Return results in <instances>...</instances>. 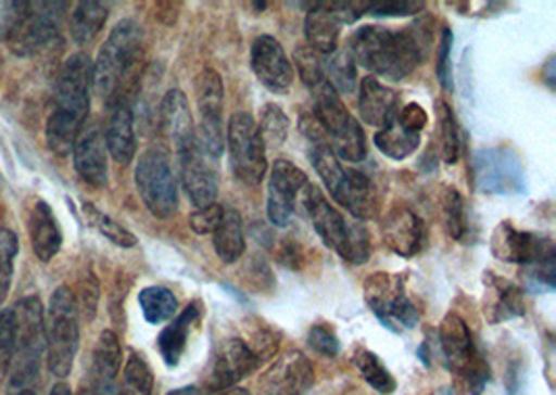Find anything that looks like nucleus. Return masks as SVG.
<instances>
[{
  "instance_id": "obj_1",
  "label": "nucleus",
  "mask_w": 556,
  "mask_h": 395,
  "mask_svg": "<svg viewBox=\"0 0 556 395\" xmlns=\"http://www.w3.org/2000/svg\"><path fill=\"white\" fill-rule=\"evenodd\" d=\"M433 44V20L419 17L403 29L383 25H363L349 38V54L354 65L365 67L369 74L401 81L430 59Z\"/></svg>"
},
{
  "instance_id": "obj_2",
  "label": "nucleus",
  "mask_w": 556,
  "mask_h": 395,
  "mask_svg": "<svg viewBox=\"0 0 556 395\" xmlns=\"http://www.w3.org/2000/svg\"><path fill=\"white\" fill-rule=\"evenodd\" d=\"M301 131L308 142L311 165L324 179L331 197L361 221L376 219L380 213V194L371 177L342 165L329 149L328 140L313 115H301Z\"/></svg>"
},
{
  "instance_id": "obj_3",
  "label": "nucleus",
  "mask_w": 556,
  "mask_h": 395,
  "mask_svg": "<svg viewBox=\"0 0 556 395\" xmlns=\"http://www.w3.org/2000/svg\"><path fill=\"white\" fill-rule=\"evenodd\" d=\"M92 63L86 52H76L65 61L59 75L47 122V144L56 156H67L74 150L79 131L88 124Z\"/></svg>"
},
{
  "instance_id": "obj_4",
  "label": "nucleus",
  "mask_w": 556,
  "mask_h": 395,
  "mask_svg": "<svg viewBox=\"0 0 556 395\" xmlns=\"http://www.w3.org/2000/svg\"><path fill=\"white\" fill-rule=\"evenodd\" d=\"M144 61V31L134 20L115 25L92 63V88L106 106L129 99Z\"/></svg>"
},
{
  "instance_id": "obj_5",
  "label": "nucleus",
  "mask_w": 556,
  "mask_h": 395,
  "mask_svg": "<svg viewBox=\"0 0 556 395\" xmlns=\"http://www.w3.org/2000/svg\"><path fill=\"white\" fill-rule=\"evenodd\" d=\"M438 344L444 367L453 374L456 395H481L492 379L490 365L473 342L469 324L460 315L448 313L438 327Z\"/></svg>"
},
{
  "instance_id": "obj_6",
  "label": "nucleus",
  "mask_w": 556,
  "mask_h": 395,
  "mask_svg": "<svg viewBox=\"0 0 556 395\" xmlns=\"http://www.w3.org/2000/svg\"><path fill=\"white\" fill-rule=\"evenodd\" d=\"M303 206L321 242L351 265H365L371 256V240L361 222L349 221L333 204H329L321 188L306 183Z\"/></svg>"
},
{
  "instance_id": "obj_7",
  "label": "nucleus",
  "mask_w": 556,
  "mask_h": 395,
  "mask_svg": "<svg viewBox=\"0 0 556 395\" xmlns=\"http://www.w3.org/2000/svg\"><path fill=\"white\" fill-rule=\"evenodd\" d=\"M15 310V356L11 365L9 395L29 390L38 379L40 365L47 354V322L45 306L38 296H27Z\"/></svg>"
},
{
  "instance_id": "obj_8",
  "label": "nucleus",
  "mask_w": 556,
  "mask_h": 395,
  "mask_svg": "<svg viewBox=\"0 0 556 395\" xmlns=\"http://www.w3.org/2000/svg\"><path fill=\"white\" fill-rule=\"evenodd\" d=\"M308 92L313 97V117L321 127L331 152L346 163H363L367 158L365 131L349 113L333 86L324 79Z\"/></svg>"
},
{
  "instance_id": "obj_9",
  "label": "nucleus",
  "mask_w": 556,
  "mask_h": 395,
  "mask_svg": "<svg viewBox=\"0 0 556 395\" xmlns=\"http://www.w3.org/2000/svg\"><path fill=\"white\" fill-rule=\"evenodd\" d=\"M47 322V365L56 379L70 377L79 349V308L76 294L61 285L51 296Z\"/></svg>"
},
{
  "instance_id": "obj_10",
  "label": "nucleus",
  "mask_w": 556,
  "mask_h": 395,
  "mask_svg": "<svg viewBox=\"0 0 556 395\" xmlns=\"http://www.w3.org/2000/svg\"><path fill=\"white\" fill-rule=\"evenodd\" d=\"M136 190L152 217L165 221L172 219L179 206L177 175L172 165V152L154 144L144 150L136 163Z\"/></svg>"
},
{
  "instance_id": "obj_11",
  "label": "nucleus",
  "mask_w": 556,
  "mask_h": 395,
  "mask_svg": "<svg viewBox=\"0 0 556 395\" xmlns=\"http://www.w3.org/2000/svg\"><path fill=\"white\" fill-rule=\"evenodd\" d=\"M363 294L369 310L392 333L415 329L419 313L406 294L405 277L392 272H374L363 283Z\"/></svg>"
},
{
  "instance_id": "obj_12",
  "label": "nucleus",
  "mask_w": 556,
  "mask_h": 395,
  "mask_svg": "<svg viewBox=\"0 0 556 395\" xmlns=\"http://www.w3.org/2000/svg\"><path fill=\"white\" fill-rule=\"evenodd\" d=\"M229 165L236 179H240L247 186H258L267 175V146L261 138L258 125L253 115L249 113H236L229 119L228 131Z\"/></svg>"
},
{
  "instance_id": "obj_13",
  "label": "nucleus",
  "mask_w": 556,
  "mask_h": 395,
  "mask_svg": "<svg viewBox=\"0 0 556 395\" xmlns=\"http://www.w3.org/2000/svg\"><path fill=\"white\" fill-rule=\"evenodd\" d=\"M471 188L481 194L515 196L526 190V169L508 146L481 149L471 161Z\"/></svg>"
},
{
  "instance_id": "obj_14",
  "label": "nucleus",
  "mask_w": 556,
  "mask_h": 395,
  "mask_svg": "<svg viewBox=\"0 0 556 395\" xmlns=\"http://www.w3.org/2000/svg\"><path fill=\"white\" fill-rule=\"evenodd\" d=\"M224 99L226 88L224 79L211 67H206L197 79V104L201 125L197 127V146L203 149L213 158L224 154Z\"/></svg>"
},
{
  "instance_id": "obj_15",
  "label": "nucleus",
  "mask_w": 556,
  "mask_h": 395,
  "mask_svg": "<svg viewBox=\"0 0 556 395\" xmlns=\"http://www.w3.org/2000/svg\"><path fill=\"white\" fill-rule=\"evenodd\" d=\"M490 246L498 260L526 265L528 269L553 263L556 258L555 242L548 235L517 229L513 222H501L494 229Z\"/></svg>"
},
{
  "instance_id": "obj_16",
  "label": "nucleus",
  "mask_w": 556,
  "mask_h": 395,
  "mask_svg": "<svg viewBox=\"0 0 556 395\" xmlns=\"http://www.w3.org/2000/svg\"><path fill=\"white\" fill-rule=\"evenodd\" d=\"M67 2H27L26 15L9 44L17 56H31L59 36Z\"/></svg>"
},
{
  "instance_id": "obj_17",
  "label": "nucleus",
  "mask_w": 556,
  "mask_h": 395,
  "mask_svg": "<svg viewBox=\"0 0 556 395\" xmlns=\"http://www.w3.org/2000/svg\"><path fill=\"white\" fill-rule=\"evenodd\" d=\"M308 179L301 167L292 161L278 158L269 171L267 183V217L274 227H288L294 215L299 194L306 188Z\"/></svg>"
},
{
  "instance_id": "obj_18",
  "label": "nucleus",
  "mask_w": 556,
  "mask_h": 395,
  "mask_svg": "<svg viewBox=\"0 0 556 395\" xmlns=\"http://www.w3.org/2000/svg\"><path fill=\"white\" fill-rule=\"evenodd\" d=\"M177 163H179V181L190 202L197 208L215 204V197L219 194L217 158L206 154L194 142L192 149L177 156Z\"/></svg>"
},
{
  "instance_id": "obj_19",
  "label": "nucleus",
  "mask_w": 556,
  "mask_h": 395,
  "mask_svg": "<svg viewBox=\"0 0 556 395\" xmlns=\"http://www.w3.org/2000/svg\"><path fill=\"white\" fill-rule=\"evenodd\" d=\"M258 365H261V358L242 337H229L213 352L211 367H208L211 392L236 387L242 379L251 377Z\"/></svg>"
},
{
  "instance_id": "obj_20",
  "label": "nucleus",
  "mask_w": 556,
  "mask_h": 395,
  "mask_svg": "<svg viewBox=\"0 0 556 395\" xmlns=\"http://www.w3.org/2000/svg\"><path fill=\"white\" fill-rule=\"evenodd\" d=\"M251 67L256 79L276 94H283L294 84V67L286 50L274 36H258L251 49Z\"/></svg>"
},
{
  "instance_id": "obj_21",
  "label": "nucleus",
  "mask_w": 556,
  "mask_h": 395,
  "mask_svg": "<svg viewBox=\"0 0 556 395\" xmlns=\"http://www.w3.org/2000/svg\"><path fill=\"white\" fill-rule=\"evenodd\" d=\"M386 246L401 258L417 256L428 240L426 221L406 204H396L381 225Z\"/></svg>"
},
{
  "instance_id": "obj_22",
  "label": "nucleus",
  "mask_w": 556,
  "mask_h": 395,
  "mask_svg": "<svg viewBox=\"0 0 556 395\" xmlns=\"http://www.w3.org/2000/svg\"><path fill=\"white\" fill-rule=\"evenodd\" d=\"M481 313L490 324H503V322L523 317L526 315L523 290L503 275L492 271L483 272Z\"/></svg>"
},
{
  "instance_id": "obj_23",
  "label": "nucleus",
  "mask_w": 556,
  "mask_h": 395,
  "mask_svg": "<svg viewBox=\"0 0 556 395\" xmlns=\"http://www.w3.org/2000/svg\"><path fill=\"white\" fill-rule=\"evenodd\" d=\"M159 125L165 140L172 144V149L176 150L177 156L194 146L197 127H194L188 99L179 88L169 90L161 100Z\"/></svg>"
},
{
  "instance_id": "obj_24",
  "label": "nucleus",
  "mask_w": 556,
  "mask_h": 395,
  "mask_svg": "<svg viewBox=\"0 0 556 395\" xmlns=\"http://www.w3.org/2000/svg\"><path fill=\"white\" fill-rule=\"evenodd\" d=\"M74 167L77 175L92 188H104L109 183L106 144L99 124H86L74 144Z\"/></svg>"
},
{
  "instance_id": "obj_25",
  "label": "nucleus",
  "mask_w": 556,
  "mask_h": 395,
  "mask_svg": "<svg viewBox=\"0 0 556 395\" xmlns=\"http://www.w3.org/2000/svg\"><path fill=\"white\" fill-rule=\"evenodd\" d=\"M313 381L315 372L311 362L301 352H290L265 372L261 387L265 395H306Z\"/></svg>"
},
{
  "instance_id": "obj_26",
  "label": "nucleus",
  "mask_w": 556,
  "mask_h": 395,
  "mask_svg": "<svg viewBox=\"0 0 556 395\" xmlns=\"http://www.w3.org/2000/svg\"><path fill=\"white\" fill-rule=\"evenodd\" d=\"M109 109V117L104 125V144L111 158L119 165H129L136 156V131H134V111L129 99L115 100Z\"/></svg>"
},
{
  "instance_id": "obj_27",
  "label": "nucleus",
  "mask_w": 556,
  "mask_h": 395,
  "mask_svg": "<svg viewBox=\"0 0 556 395\" xmlns=\"http://www.w3.org/2000/svg\"><path fill=\"white\" fill-rule=\"evenodd\" d=\"M122 344L119 337L104 329L92 356V392L90 395H119Z\"/></svg>"
},
{
  "instance_id": "obj_28",
  "label": "nucleus",
  "mask_w": 556,
  "mask_h": 395,
  "mask_svg": "<svg viewBox=\"0 0 556 395\" xmlns=\"http://www.w3.org/2000/svg\"><path fill=\"white\" fill-rule=\"evenodd\" d=\"M399 113V94L381 84L378 77L367 75L358 86V115L367 125L383 127Z\"/></svg>"
},
{
  "instance_id": "obj_29",
  "label": "nucleus",
  "mask_w": 556,
  "mask_h": 395,
  "mask_svg": "<svg viewBox=\"0 0 556 395\" xmlns=\"http://www.w3.org/2000/svg\"><path fill=\"white\" fill-rule=\"evenodd\" d=\"M299 7L308 9L304 20V38L306 47L315 50L319 56H329L338 50L340 40V22L329 9V2H301Z\"/></svg>"
},
{
  "instance_id": "obj_30",
  "label": "nucleus",
  "mask_w": 556,
  "mask_h": 395,
  "mask_svg": "<svg viewBox=\"0 0 556 395\" xmlns=\"http://www.w3.org/2000/svg\"><path fill=\"white\" fill-rule=\"evenodd\" d=\"M199 317H201V302H192L159 333L156 346L161 352V358L165 360V365L169 369H176L179 360L184 358L188 340H190V331L199 321Z\"/></svg>"
},
{
  "instance_id": "obj_31",
  "label": "nucleus",
  "mask_w": 556,
  "mask_h": 395,
  "mask_svg": "<svg viewBox=\"0 0 556 395\" xmlns=\"http://www.w3.org/2000/svg\"><path fill=\"white\" fill-rule=\"evenodd\" d=\"M31 250L40 263H51L63 246V231L52 213L51 204L38 200L29 217Z\"/></svg>"
},
{
  "instance_id": "obj_32",
  "label": "nucleus",
  "mask_w": 556,
  "mask_h": 395,
  "mask_svg": "<svg viewBox=\"0 0 556 395\" xmlns=\"http://www.w3.org/2000/svg\"><path fill=\"white\" fill-rule=\"evenodd\" d=\"M442 215L448 235L460 246H473L480 235V227L476 222V215L465 196L455 190L446 188L442 196Z\"/></svg>"
},
{
  "instance_id": "obj_33",
  "label": "nucleus",
  "mask_w": 556,
  "mask_h": 395,
  "mask_svg": "<svg viewBox=\"0 0 556 395\" xmlns=\"http://www.w3.org/2000/svg\"><path fill=\"white\" fill-rule=\"evenodd\" d=\"M213 247L217 258L224 265H233L242 258L247 250V238H244V222L238 211L224 208L222 222L213 231Z\"/></svg>"
},
{
  "instance_id": "obj_34",
  "label": "nucleus",
  "mask_w": 556,
  "mask_h": 395,
  "mask_svg": "<svg viewBox=\"0 0 556 395\" xmlns=\"http://www.w3.org/2000/svg\"><path fill=\"white\" fill-rule=\"evenodd\" d=\"M374 142H376V149L380 150L381 154L388 156L390 161H406L419 149L421 133L406 129L394 117L392 122H388L376 131Z\"/></svg>"
},
{
  "instance_id": "obj_35",
  "label": "nucleus",
  "mask_w": 556,
  "mask_h": 395,
  "mask_svg": "<svg viewBox=\"0 0 556 395\" xmlns=\"http://www.w3.org/2000/svg\"><path fill=\"white\" fill-rule=\"evenodd\" d=\"M109 20V7L97 0L77 2L72 17H70V34L79 47L90 44Z\"/></svg>"
},
{
  "instance_id": "obj_36",
  "label": "nucleus",
  "mask_w": 556,
  "mask_h": 395,
  "mask_svg": "<svg viewBox=\"0 0 556 395\" xmlns=\"http://www.w3.org/2000/svg\"><path fill=\"white\" fill-rule=\"evenodd\" d=\"M354 367L361 372V377L365 379V383L376 390L381 395H392L396 392V379L394 374L386 369V365L381 362L380 356L374 354L367 347H358L354 352Z\"/></svg>"
},
{
  "instance_id": "obj_37",
  "label": "nucleus",
  "mask_w": 556,
  "mask_h": 395,
  "mask_svg": "<svg viewBox=\"0 0 556 395\" xmlns=\"http://www.w3.org/2000/svg\"><path fill=\"white\" fill-rule=\"evenodd\" d=\"M138 304L147 322L163 324L169 322L177 315V297L172 290L163 285H149L140 290Z\"/></svg>"
},
{
  "instance_id": "obj_38",
  "label": "nucleus",
  "mask_w": 556,
  "mask_h": 395,
  "mask_svg": "<svg viewBox=\"0 0 556 395\" xmlns=\"http://www.w3.org/2000/svg\"><path fill=\"white\" fill-rule=\"evenodd\" d=\"M81 213L86 215L88 222L104 235L111 244L119 247H134L138 244L136 235L126 229L122 222L115 221L113 217H109L106 213H102L99 206H94L92 202H84L81 204Z\"/></svg>"
},
{
  "instance_id": "obj_39",
  "label": "nucleus",
  "mask_w": 556,
  "mask_h": 395,
  "mask_svg": "<svg viewBox=\"0 0 556 395\" xmlns=\"http://www.w3.org/2000/svg\"><path fill=\"white\" fill-rule=\"evenodd\" d=\"M435 115H438V133H440V144H442V158H444L446 165H455L458 156H460V146H463L455 113L448 106V102L438 100Z\"/></svg>"
},
{
  "instance_id": "obj_40",
  "label": "nucleus",
  "mask_w": 556,
  "mask_h": 395,
  "mask_svg": "<svg viewBox=\"0 0 556 395\" xmlns=\"http://www.w3.org/2000/svg\"><path fill=\"white\" fill-rule=\"evenodd\" d=\"M324 63V74L338 94H353L356 90V65L349 50H336Z\"/></svg>"
},
{
  "instance_id": "obj_41",
  "label": "nucleus",
  "mask_w": 556,
  "mask_h": 395,
  "mask_svg": "<svg viewBox=\"0 0 556 395\" xmlns=\"http://www.w3.org/2000/svg\"><path fill=\"white\" fill-rule=\"evenodd\" d=\"M151 367L138 352H131L124 367V377L119 381V395H152Z\"/></svg>"
},
{
  "instance_id": "obj_42",
  "label": "nucleus",
  "mask_w": 556,
  "mask_h": 395,
  "mask_svg": "<svg viewBox=\"0 0 556 395\" xmlns=\"http://www.w3.org/2000/svg\"><path fill=\"white\" fill-rule=\"evenodd\" d=\"M258 131L265 142V146L279 149L286 144L288 133H290V119L283 113V109L278 104H265L261 111V122H258Z\"/></svg>"
},
{
  "instance_id": "obj_43",
  "label": "nucleus",
  "mask_w": 556,
  "mask_h": 395,
  "mask_svg": "<svg viewBox=\"0 0 556 395\" xmlns=\"http://www.w3.org/2000/svg\"><path fill=\"white\" fill-rule=\"evenodd\" d=\"M17 252H20L17 235L11 229L0 227V306L11 290Z\"/></svg>"
},
{
  "instance_id": "obj_44",
  "label": "nucleus",
  "mask_w": 556,
  "mask_h": 395,
  "mask_svg": "<svg viewBox=\"0 0 556 395\" xmlns=\"http://www.w3.org/2000/svg\"><path fill=\"white\" fill-rule=\"evenodd\" d=\"M15 356V310H0V385L9 377Z\"/></svg>"
},
{
  "instance_id": "obj_45",
  "label": "nucleus",
  "mask_w": 556,
  "mask_h": 395,
  "mask_svg": "<svg viewBox=\"0 0 556 395\" xmlns=\"http://www.w3.org/2000/svg\"><path fill=\"white\" fill-rule=\"evenodd\" d=\"M294 61H296L299 74L303 77V84L308 90H313V88L319 86L324 79H328L326 74H324V63H321L319 54H317L315 50L308 49L306 44L296 49V52H294Z\"/></svg>"
},
{
  "instance_id": "obj_46",
  "label": "nucleus",
  "mask_w": 556,
  "mask_h": 395,
  "mask_svg": "<svg viewBox=\"0 0 556 395\" xmlns=\"http://www.w3.org/2000/svg\"><path fill=\"white\" fill-rule=\"evenodd\" d=\"M453 42H455V36H453V29L448 25L442 27V34H440V44H438V61H435V75H438V81L444 90H453Z\"/></svg>"
},
{
  "instance_id": "obj_47",
  "label": "nucleus",
  "mask_w": 556,
  "mask_h": 395,
  "mask_svg": "<svg viewBox=\"0 0 556 395\" xmlns=\"http://www.w3.org/2000/svg\"><path fill=\"white\" fill-rule=\"evenodd\" d=\"M306 342L317 354H321L326 358H336L340 354V340H338L336 331L331 329V324H328V322L313 324L308 329Z\"/></svg>"
},
{
  "instance_id": "obj_48",
  "label": "nucleus",
  "mask_w": 556,
  "mask_h": 395,
  "mask_svg": "<svg viewBox=\"0 0 556 395\" xmlns=\"http://www.w3.org/2000/svg\"><path fill=\"white\" fill-rule=\"evenodd\" d=\"M24 0H0V42H9L26 15Z\"/></svg>"
},
{
  "instance_id": "obj_49",
  "label": "nucleus",
  "mask_w": 556,
  "mask_h": 395,
  "mask_svg": "<svg viewBox=\"0 0 556 395\" xmlns=\"http://www.w3.org/2000/svg\"><path fill=\"white\" fill-rule=\"evenodd\" d=\"M426 11V2L417 0H390V2H369V11L376 17H408Z\"/></svg>"
},
{
  "instance_id": "obj_50",
  "label": "nucleus",
  "mask_w": 556,
  "mask_h": 395,
  "mask_svg": "<svg viewBox=\"0 0 556 395\" xmlns=\"http://www.w3.org/2000/svg\"><path fill=\"white\" fill-rule=\"evenodd\" d=\"M222 217H224V206H219V204L204 206L190 215V229L199 235H208L219 227Z\"/></svg>"
},
{
  "instance_id": "obj_51",
  "label": "nucleus",
  "mask_w": 556,
  "mask_h": 395,
  "mask_svg": "<svg viewBox=\"0 0 556 395\" xmlns=\"http://www.w3.org/2000/svg\"><path fill=\"white\" fill-rule=\"evenodd\" d=\"M396 119L406 129H410L415 133H421L426 129V125H428V113H426V109L421 104L408 102L403 109H399Z\"/></svg>"
},
{
  "instance_id": "obj_52",
  "label": "nucleus",
  "mask_w": 556,
  "mask_h": 395,
  "mask_svg": "<svg viewBox=\"0 0 556 395\" xmlns=\"http://www.w3.org/2000/svg\"><path fill=\"white\" fill-rule=\"evenodd\" d=\"M329 9L340 24L353 25L369 11V2H329Z\"/></svg>"
},
{
  "instance_id": "obj_53",
  "label": "nucleus",
  "mask_w": 556,
  "mask_h": 395,
  "mask_svg": "<svg viewBox=\"0 0 556 395\" xmlns=\"http://www.w3.org/2000/svg\"><path fill=\"white\" fill-rule=\"evenodd\" d=\"M279 258L290 269H299L303 265V256L294 242H286V246L281 247V252H279Z\"/></svg>"
},
{
  "instance_id": "obj_54",
  "label": "nucleus",
  "mask_w": 556,
  "mask_h": 395,
  "mask_svg": "<svg viewBox=\"0 0 556 395\" xmlns=\"http://www.w3.org/2000/svg\"><path fill=\"white\" fill-rule=\"evenodd\" d=\"M49 395H74L72 394V387L65 383V381H59L52 385L51 394Z\"/></svg>"
},
{
  "instance_id": "obj_55",
  "label": "nucleus",
  "mask_w": 556,
  "mask_h": 395,
  "mask_svg": "<svg viewBox=\"0 0 556 395\" xmlns=\"http://www.w3.org/2000/svg\"><path fill=\"white\" fill-rule=\"evenodd\" d=\"M206 395H251V392L244 390V387H229V390H222V392H213V394Z\"/></svg>"
},
{
  "instance_id": "obj_56",
  "label": "nucleus",
  "mask_w": 556,
  "mask_h": 395,
  "mask_svg": "<svg viewBox=\"0 0 556 395\" xmlns=\"http://www.w3.org/2000/svg\"><path fill=\"white\" fill-rule=\"evenodd\" d=\"M553 65H555V59H551L548 65H546V69H544L546 75H548V77H546V84H548L551 90H555V72H553Z\"/></svg>"
},
{
  "instance_id": "obj_57",
  "label": "nucleus",
  "mask_w": 556,
  "mask_h": 395,
  "mask_svg": "<svg viewBox=\"0 0 556 395\" xmlns=\"http://www.w3.org/2000/svg\"><path fill=\"white\" fill-rule=\"evenodd\" d=\"M167 395H206L199 390V387H181V390H176V392H172V394Z\"/></svg>"
},
{
  "instance_id": "obj_58",
  "label": "nucleus",
  "mask_w": 556,
  "mask_h": 395,
  "mask_svg": "<svg viewBox=\"0 0 556 395\" xmlns=\"http://www.w3.org/2000/svg\"><path fill=\"white\" fill-rule=\"evenodd\" d=\"M254 9H267V2H253Z\"/></svg>"
},
{
  "instance_id": "obj_59",
  "label": "nucleus",
  "mask_w": 556,
  "mask_h": 395,
  "mask_svg": "<svg viewBox=\"0 0 556 395\" xmlns=\"http://www.w3.org/2000/svg\"><path fill=\"white\" fill-rule=\"evenodd\" d=\"M13 395H36V392H31V390H24V392H17V394Z\"/></svg>"
}]
</instances>
